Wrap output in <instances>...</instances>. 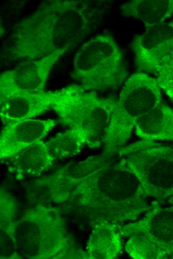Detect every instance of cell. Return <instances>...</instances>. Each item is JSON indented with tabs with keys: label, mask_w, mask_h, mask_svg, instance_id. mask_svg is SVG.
Masks as SVG:
<instances>
[{
	"label": "cell",
	"mask_w": 173,
	"mask_h": 259,
	"mask_svg": "<svg viewBox=\"0 0 173 259\" xmlns=\"http://www.w3.org/2000/svg\"><path fill=\"white\" fill-rule=\"evenodd\" d=\"M91 14L81 1L43 2L14 27L10 59H38L78 44L90 30Z\"/></svg>",
	"instance_id": "cell-1"
},
{
	"label": "cell",
	"mask_w": 173,
	"mask_h": 259,
	"mask_svg": "<svg viewBox=\"0 0 173 259\" xmlns=\"http://www.w3.org/2000/svg\"><path fill=\"white\" fill-rule=\"evenodd\" d=\"M75 187L93 224L107 221L122 225L136 220L150 207L138 180L117 154L107 156Z\"/></svg>",
	"instance_id": "cell-2"
},
{
	"label": "cell",
	"mask_w": 173,
	"mask_h": 259,
	"mask_svg": "<svg viewBox=\"0 0 173 259\" xmlns=\"http://www.w3.org/2000/svg\"><path fill=\"white\" fill-rule=\"evenodd\" d=\"M102 142L103 152L116 153L125 145L137 121L162 103L156 78L138 71L122 85Z\"/></svg>",
	"instance_id": "cell-3"
},
{
	"label": "cell",
	"mask_w": 173,
	"mask_h": 259,
	"mask_svg": "<svg viewBox=\"0 0 173 259\" xmlns=\"http://www.w3.org/2000/svg\"><path fill=\"white\" fill-rule=\"evenodd\" d=\"M72 78L87 91L117 89L128 77L122 52L108 34L95 36L76 52Z\"/></svg>",
	"instance_id": "cell-4"
},
{
	"label": "cell",
	"mask_w": 173,
	"mask_h": 259,
	"mask_svg": "<svg viewBox=\"0 0 173 259\" xmlns=\"http://www.w3.org/2000/svg\"><path fill=\"white\" fill-rule=\"evenodd\" d=\"M116 101L74 84L58 90L51 109L62 124L82 129L87 137V146L95 148L102 144Z\"/></svg>",
	"instance_id": "cell-5"
},
{
	"label": "cell",
	"mask_w": 173,
	"mask_h": 259,
	"mask_svg": "<svg viewBox=\"0 0 173 259\" xmlns=\"http://www.w3.org/2000/svg\"><path fill=\"white\" fill-rule=\"evenodd\" d=\"M117 153L147 196L162 202L173 194V147L141 139L119 148Z\"/></svg>",
	"instance_id": "cell-6"
},
{
	"label": "cell",
	"mask_w": 173,
	"mask_h": 259,
	"mask_svg": "<svg viewBox=\"0 0 173 259\" xmlns=\"http://www.w3.org/2000/svg\"><path fill=\"white\" fill-rule=\"evenodd\" d=\"M124 249L134 259H173V206L153 201L144 217L122 228Z\"/></svg>",
	"instance_id": "cell-7"
},
{
	"label": "cell",
	"mask_w": 173,
	"mask_h": 259,
	"mask_svg": "<svg viewBox=\"0 0 173 259\" xmlns=\"http://www.w3.org/2000/svg\"><path fill=\"white\" fill-rule=\"evenodd\" d=\"M69 49L58 50L35 60H26L0 76V96L45 91L50 72L57 61Z\"/></svg>",
	"instance_id": "cell-8"
},
{
	"label": "cell",
	"mask_w": 173,
	"mask_h": 259,
	"mask_svg": "<svg viewBox=\"0 0 173 259\" xmlns=\"http://www.w3.org/2000/svg\"><path fill=\"white\" fill-rule=\"evenodd\" d=\"M131 47L138 71L155 74L162 59L173 52V20L146 28Z\"/></svg>",
	"instance_id": "cell-9"
},
{
	"label": "cell",
	"mask_w": 173,
	"mask_h": 259,
	"mask_svg": "<svg viewBox=\"0 0 173 259\" xmlns=\"http://www.w3.org/2000/svg\"><path fill=\"white\" fill-rule=\"evenodd\" d=\"M58 123L52 119H30L5 125L0 135V159H8L41 140Z\"/></svg>",
	"instance_id": "cell-10"
},
{
	"label": "cell",
	"mask_w": 173,
	"mask_h": 259,
	"mask_svg": "<svg viewBox=\"0 0 173 259\" xmlns=\"http://www.w3.org/2000/svg\"><path fill=\"white\" fill-rule=\"evenodd\" d=\"M58 90L0 96V116L5 125L32 119L51 108Z\"/></svg>",
	"instance_id": "cell-11"
},
{
	"label": "cell",
	"mask_w": 173,
	"mask_h": 259,
	"mask_svg": "<svg viewBox=\"0 0 173 259\" xmlns=\"http://www.w3.org/2000/svg\"><path fill=\"white\" fill-rule=\"evenodd\" d=\"M122 225L107 221L93 224V230L87 244L88 259H112L123 249Z\"/></svg>",
	"instance_id": "cell-12"
},
{
	"label": "cell",
	"mask_w": 173,
	"mask_h": 259,
	"mask_svg": "<svg viewBox=\"0 0 173 259\" xmlns=\"http://www.w3.org/2000/svg\"><path fill=\"white\" fill-rule=\"evenodd\" d=\"M135 132L143 140L173 141V109L162 103L137 121Z\"/></svg>",
	"instance_id": "cell-13"
},
{
	"label": "cell",
	"mask_w": 173,
	"mask_h": 259,
	"mask_svg": "<svg viewBox=\"0 0 173 259\" xmlns=\"http://www.w3.org/2000/svg\"><path fill=\"white\" fill-rule=\"evenodd\" d=\"M8 159V169L20 175L39 176L48 170L54 160L46 142L37 141Z\"/></svg>",
	"instance_id": "cell-14"
},
{
	"label": "cell",
	"mask_w": 173,
	"mask_h": 259,
	"mask_svg": "<svg viewBox=\"0 0 173 259\" xmlns=\"http://www.w3.org/2000/svg\"><path fill=\"white\" fill-rule=\"evenodd\" d=\"M123 15L141 20L146 28L163 22L173 14V0H133L120 6Z\"/></svg>",
	"instance_id": "cell-15"
},
{
	"label": "cell",
	"mask_w": 173,
	"mask_h": 259,
	"mask_svg": "<svg viewBox=\"0 0 173 259\" xmlns=\"http://www.w3.org/2000/svg\"><path fill=\"white\" fill-rule=\"evenodd\" d=\"M87 141L86 132L79 127H73L57 133L46 144L55 159L78 154L86 145H87Z\"/></svg>",
	"instance_id": "cell-16"
},
{
	"label": "cell",
	"mask_w": 173,
	"mask_h": 259,
	"mask_svg": "<svg viewBox=\"0 0 173 259\" xmlns=\"http://www.w3.org/2000/svg\"><path fill=\"white\" fill-rule=\"evenodd\" d=\"M155 74L161 89L173 103V52L162 59Z\"/></svg>",
	"instance_id": "cell-17"
},
{
	"label": "cell",
	"mask_w": 173,
	"mask_h": 259,
	"mask_svg": "<svg viewBox=\"0 0 173 259\" xmlns=\"http://www.w3.org/2000/svg\"><path fill=\"white\" fill-rule=\"evenodd\" d=\"M168 202L172 206H173V194L170 196L168 199Z\"/></svg>",
	"instance_id": "cell-18"
}]
</instances>
